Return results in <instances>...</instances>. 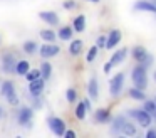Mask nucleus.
Returning <instances> with one entry per match:
<instances>
[{"label": "nucleus", "mask_w": 156, "mask_h": 138, "mask_svg": "<svg viewBox=\"0 0 156 138\" xmlns=\"http://www.w3.org/2000/svg\"><path fill=\"white\" fill-rule=\"evenodd\" d=\"M143 110H146L148 113L154 114L156 113V99H144L143 101Z\"/></svg>", "instance_id": "24"}, {"label": "nucleus", "mask_w": 156, "mask_h": 138, "mask_svg": "<svg viewBox=\"0 0 156 138\" xmlns=\"http://www.w3.org/2000/svg\"><path fill=\"white\" fill-rule=\"evenodd\" d=\"M2 94H4V98L12 104V106L19 104V98H17V93H15L14 83H10V81H5V83L2 84Z\"/></svg>", "instance_id": "5"}, {"label": "nucleus", "mask_w": 156, "mask_h": 138, "mask_svg": "<svg viewBox=\"0 0 156 138\" xmlns=\"http://www.w3.org/2000/svg\"><path fill=\"white\" fill-rule=\"evenodd\" d=\"M128 94H129V98L131 99H134V101H144L146 99V94H144V89H139V88H131V89L128 91Z\"/></svg>", "instance_id": "16"}, {"label": "nucleus", "mask_w": 156, "mask_h": 138, "mask_svg": "<svg viewBox=\"0 0 156 138\" xmlns=\"http://www.w3.org/2000/svg\"><path fill=\"white\" fill-rule=\"evenodd\" d=\"M76 118L77 120H84L86 114H87V106H86L84 101H81V103H77V106H76V111H74Z\"/></svg>", "instance_id": "22"}, {"label": "nucleus", "mask_w": 156, "mask_h": 138, "mask_svg": "<svg viewBox=\"0 0 156 138\" xmlns=\"http://www.w3.org/2000/svg\"><path fill=\"white\" fill-rule=\"evenodd\" d=\"M121 133L128 135V136H134V135H136V128H134V125L129 123V121L126 120V123H124V126H122V131H121Z\"/></svg>", "instance_id": "27"}, {"label": "nucleus", "mask_w": 156, "mask_h": 138, "mask_svg": "<svg viewBox=\"0 0 156 138\" xmlns=\"http://www.w3.org/2000/svg\"><path fill=\"white\" fill-rule=\"evenodd\" d=\"M41 37L45 40V42H54L55 40V32L51 30V29H44V30H41Z\"/></svg>", "instance_id": "25"}, {"label": "nucleus", "mask_w": 156, "mask_h": 138, "mask_svg": "<svg viewBox=\"0 0 156 138\" xmlns=\"http://www.w3.org/2000/svg\"><path fill=\"white\" fill-rule=\"evenodd\" d=\"M154 99H156V96H154Z\"/></svg>", "instance_id": "41"}, {"label": "nucleus", "mask_w": 156, "mask_h": 138, "mask_svg": "<svg viewBox=\"0 0 156 138\" xmlns=\"http://www.w3.org/2000/svg\"><path fill=\"white\" fill-rule=\"evenodd\" d=\"M62 7H64L66 10H72V9H76V2L74 0H66V2L62 3Z\"/></svg>", "instance_id": "33"}, {"label": "nucleus", "mask_w": 156, "mask_h": 138, "mask_svg": "<svg viewBox=\"0 0 156 138\" xmlns=\"http://www.w3.org/2000/svg\"><path fill=\"white\" fill-rule=\"evenodd\" d=\"M82 40L81 39H74V40H71V44H69V52L72 54V56H79L81 54V50H82Z\"/></svg>", "instance_id": "19"}, {"label": "nucleus", "mask_w": 156, "mask_h": 138, "mask_svg": "<svg viewBox=\"0 0 156 138\" xmlns=\"http://www.w3.org/2000/svg\"><path fill=\"white\" fill-rule=\"evenodd\" d=\"M87 2H92V3H98L99 0H87Z\"/></svg>", "instance_id": "38"}, {"label": "nucleus", "mask_w": 156, "mask_h": 138, "mask_svg": "<svg viewBox=\"0 0 156 138\" xmlns=\"http://www.w3.org/2000/svg\"><path fill=\"white\" fill-rule=\"evenodd\" d=\"M128 114L138 121L139 126H143V128H149V126H151V113H148V111L143 110V108H141V110H129Z\"/></svg>", "instance_id": "3"}, {"label": "nucleus", "mask_w": 156, "mask_h": 138, "mask_svg": "<svg viewBox=\"0 0 156 138\" xmlns=\"http://www.w3.org/2000/svg\"><path fill=\"white\" fill-rule=\"evenodd\" d=\"M24 50L27 54H34L35 50H37V44H35L34 40H27V42L24 44Z\"/></svg>", "instance_id": "30"}, {"label": "nucleus", "mask_w": 156, "mask_h": 138, "mask_svg": "<svg viewBox=\"0 0 156 138\" xmlns=\"http://www.w3.org/2000/svg\"><path fill=\"white\" fill-rule=\"evenodd\" d=\"M39 17H41L45 24H49V25H57L59 24V15L55 12H52V10H42V12L39 13Z\"/></svg>", "instance_id": "10"}, {"label": "nucleus", "mask_w": 156, "mask_h": 138, "mask_svg": "<svg viewBox=\"0 0 156 138\" xmlns=\"http://www.w3.org/2000/svg\"><path fill=\"white\" fill-rule=\"evenodd\" d=\"M47 123H49L51 131L55 135V136H64V133H66V121L62 120V118L52 116V118H49Z\"/></svg>", "instance_id": "6"}, {"label": "nucleus", "mask_w": 156, "mask_h": 138, "mask_svg": "<svg viewBox=\"0 0 156 138\" xmlns=\"http://www.w3.org/2000/svg\"><path fill=\"white\" fill-rule=\"evenodd\" d=\"M59 50H61V47L55 46V44H52V42L42 44V47H41V56L44 57V59H49V57H54L55 54H59Z\"/></svg>", "instance_id": "9"}, {"label": "nucleus", "mask_w": 156, "mask_h": 138, "mask_svg": "<svg viewBox=\"0 0 156 138\" xmlns=\"http://www.w3.org/2000/svg\"><path fill=\"white\" fill-rule=\"evenodd\" d=\"M154 118H156V113H154Z\"/></svg>", "instance_id": "40"}, {"label": "nucleus", "mask_w": 156, "mask_h": 138, "mask_svg": "<svg viewBox=\"0 0 156 138\" xmlns=\"http://www.w3.org/2000/svg\"><path fill=\"white\" fill-rule=\"evenodd\" d=\"M121 30L119 29H112L111 32L108 34V42H106V49H114L116 46H118L119 42H121Z\"/></svg>", "instance_id": "8"}, {"label": "nucleus", "mask_w": 156, "mask_h": 138, "mask_svg": "<svg viewBox=\"0 0 156 138\" xmlns=\"http://www.w3.org/2000/svg\"><path fill=\"white\" fill-rule=\"evenodd\" d=\"M44 86H45V79L44 77H39V79H34V81H29V91H30L32 96H41V93L44 91Z\"/></svg>", "instance_id": "7"}, {"label": "nucleus", "mask_w": 156, "mask_h": 138, "mask_svg": "<svg viewBox=\"0 0 156 138\" xmlns=\"http://www.w3.org/2000/svg\"><path fill=\"white\" fill-rule=\"evenodd\" d=\"M131 57L136 61L138 64H143V66L148 67L149 64H153V56H149L148 50L143 46H134L131 49Z\"/></svg>", "instance_id": "2"}, {"label": "nucleus", "mask_w": 156, "mask_h": 138, "mask_svg": "<svg viewBox=\"0 0 156 138\" xmlns=\"http://www.w3.org/2000/svg\"><path fill=\"white\" fill-rule=\"evenodd\" d=\"M126 123V118L124 116H116L114 121H112V126H111V131L112 133H119V131H122V126H124Z\"/></svg>", "instance_id": "21"}, {"label": "nucleus", "mask_w": 156, "mask_h": 138, "mask_svg": "<svg viewBox=\"0 0 156 138\" xmlns=\"http://www.w3.org/2000/svg\"><path fill=\"white\" fill-rule=\"evenodd\" d=\"M126 56H128V49L126 47H121V49H118L114 54L111 56V59H109V62L112 64V66H118V64L124 62Z\"/></svg>", "instance_id": "12"}, {"label": "nucleus", "mask_w": 156, "mask_h": 138, "mask_svg": "<svg viewBox=\"0 0 156 138\" xmlns=\"http://www.w3.org/2000/svg\"><path fill=\"white\" fill-rule=\"evenodd\" d=\"M124 81H126L124 73H118L111 77V81H109V93H111V96H119L121 94L122 88H124Z\"/></svg>", "instance_id": "4"}, {"label": "nucleus", "mask_w": 156, "mask_h": 138, "mask_svg": "<svg viewBox=\"0 0 156 138\" xmlns=\"http://www.w3.org/2000/svg\"><path fill=\"white\" fill-rule=\"evenodd\" d=\"M87 93H89V98L91 99H98L99 98V84H98V79L92 77L87 84Z\"/></svg>", "instance_id": "14"}, {"label": "nucleus", "mask_w": 156, "mask_h": 138, "mask_svg": "<svg viewBox=\"0 0 156 138\" xmlns=\"http://www.w3.org/2000/svg\"><path fill=\"white\" fill-rule=\"evenodd\" d=\"M146 138H156V130L154 128H149V130L146 131Z\"/></svg>", "instance_id": "34"}, {"label": "nucleus", "mask_w": 156, "mask_h": 138, "mask_svg": "<svg viewBox=\"0 0 156 138\" xmlns=\"http://www.w3.org/2000/svg\"><path fill=\"white\" fill-rule=\"evenodd\" d=\"M72 29L76 30V32H84L86 29V15H77L74 19V22H72Z\"/></svg>", "instance_id": "17"}, {"label": "nucleus", "mask_w": 156, "mask_h": 138, "mask_svg": "<svg viewBox=\"0 0 156 138\" xmlns=\"http://www.w3.org/2000/svg\"><path fill=\"white\" fill-rule=\"evenodd\" d=\"M98 50H99L98 44H96V46H92L91 49L87 50V56H86V61H87V62H94V61H96V57H98Z\"/></svg>", "instance_id": "28"}, {"label": "nucleus", "mask_w": 156, "mask_h": 138, "mask_svg": "<svg viewBox=\"0 0 156 138\" xmlns=\"http://www.w3.org/2000/svg\"><path fill=\"white\" fill-rule=\"evenodd\" d=\"M17 121L19 125H29L32 121V110L30 108H22L17 114Z\"/></svg>", "instance_id": "13"}, {"label": "nucleus", "mask_w": 156, "mask_h": 138, "mask_svg": "<svg viewBox=\"0 0 156 138\" xmlns=\"http://www.w3.org/2000/svg\"><path fill=\"white\" fill-rule=\"evenodd\" d=\"M29 71H30V64H29L27 61H19L17 67H15V73H17L19 76H25Z\"/></svg>", "instance_id": "23"}, {"label": "nucleus", "mask_w": 156, "mask_h": 138, "mask_svg": "<svg viewBox=\"0 0 156 138\" xmlns=\"http://www.w3.org/2000/svg\"><path fill=\"white\" fill-rule=\"evenodd\" d=\"M94 118L99 123H108V121L111 120V113H109V110H106V108H99V110H96Z\"/></svg>", "instance_id": "15"}, {"label": "nucleus", "mask_w": 156, "mask_h": 138, "mask_svg": "<svg viewBox=\"0 0 156 138\" xmlns=\"http://www.w3.org/2000/svg\"><path fill=\"white\" fill-rule=\"evenodd\" d=\"M106 42H108V35H99L96 44H98L99 49H106Z\"/></svg>", "instance_id": "32"}, {"label": "nucleus", "mask_w": 156, "mask_h": 138, "mask_svg": "<svg viewBox=\"0 0 156 138\" xmlns=\"http://www.w3.org/2000/svg\"><path fill=\"white\" fill-rule=\"evenodd\" d=\"M153 77H154V83H156V71H154V74H153Z\"/></svg>", "instance_id": "39"}, {"label": "nucleus", "mask_w": 156, "mask_h": 138, "mask_svg": "<svg viewBox=\"0 0 156 138\" xmlns=\"http://www.w3.org/2000/svg\"><path fill=\"white\" fill-rule=\"evenodd\" d=\"M15 67H17V62L14 61V57L5 56L4 57V71L5 73H15Z\"/></svg>", "instance_id": "20"}, {"label": "nucleus", "mask_w": 156, "mask_h": 138, "mask_svg": "<svg viewBox=\"0 0 156 138\" xmlns=\"http://www.w3.org/2000/svg\"><path fill=\"white\" fill-rule=\"evenodd\" d=\"M134 10H141V12H151V13H156V3L153 2H148V0H138L133 7Z\"/></svg>", "instance_id": "11"}, {"label": "nucleus", "mask_w": 156, "mask_h": 138, "mask_svg": "<svg viewBox=\"0 0 156 138\" xmlns=\"http://www.w3.org/2000/svg\"><path fill=\"white\" fill-rule=\"evenodd\" d=\"M112 67H114V66H112V64L108 61V62L104 64V73H106V74H108V73H111V69H112Z\"/></svg>", "instance_id": "36"}, {"label": "nucleus", "mask_w": 156, "mask_h": 138, "mask_svg": "<svg viewBox=\"0 0 156 138\" xmlns=\"http://www.w3.org/2000/svg\"><path fill=\"white\" fill-rule=\"evenodd\" d=\"M4 116V110H2V106H0V118Z\"/></svg>", "instance_id": "37"}, {"label": "nucleus", "mask_w": 156, "mask_h": 138, "mask_svg": "<svg viewBox=\"0 0 156 138\" xmlns=\"http://www.w3.org/2000/svg\"><path fill=\"white\" fill-rule=\"evenodd\" d=\"M39 77H42L41 69H30L27 74H25V79L27 81H34V79H39Z\"/></svg>", "instance_id": "29"}, {"label": "nucleus", "mask_w": 156, "mask_h": 138, "mask_svg": "<svg viewBox=\"0 0 156 138\" xmlns=\"http://www.w3.org/2000/svg\"><path fill=\"white\" fill-rule=\"evenodd\" d=\"M66 99H67L69 103H74V101L77 99V91H76L74 88H69V89L66 91Z\"/></svg>", "instance_id": "31"}, {"label": "nucleus", "mask_w": 156, "mask_h": 138, "mask_svg": "<svg viewBox=\"0 0 156 138\" xmlns=\"http://www.w3.org/2000/svg\"><path fill=\"white\" fill-rule=\"evenodd\" d=\"M64 136H66V138H76V131H72V130H66Z\"/></svg>", "instance_id": "35"}, {"label": "nucleus", "mask_w": 156, "mask_h": 138, "mask_svg": "<svg viewBox=\"0 0 156 138\" xmlns=\"http://www.w3.org/2000/svg\"><path fill=\"white\" fill-rule=\"evenodd\" d=\"M131 81L136 88L139 89H146L148 88V73H146V66L138 64L136 67H133L131 71Z\"/></svg>", "instance_id": "1"}, {"label": "nucleus", "mask_w": 156, "mask_h": 138, "mask_svg": "<svg viewBox=\"0 0 156 138\" xmlns=\"http://www.w3.org/2000/svg\"><path fill=\"white\" fill-rule=\"evenodd\" d=\"M41 73H42V77H44L45 81H47L49 77H51V73H52V66H51V64L47 62V61H44V62H42V66H41Z\"/></svg>", "instance_id": "26"}, {"label": "nucleus", "mask_w": 156, "mask_h": 138, "mask_svg": "<svg viewBox=\"0 0 156 138\" xmlns=\"http://www.w3.org/2000/svg\"><path fill=\"white\" fill-rule=\"evenodd\" d=\"M72 32H76V30L71 29L69 25H64V27H61V29H59L57 37H59L61 40H71V39H72Z\"/></svg>", "instance_id": "18"}]
</instances>
